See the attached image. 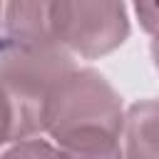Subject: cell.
Listing matches in <instances>:
<instances>
[{
    "instance_id": "cell-1",
    "label": "cell",
    "mask_w": 159,
    "mask_h": 159,
    "mask_svg": "<svg viewBox=\"0 0 159 159\" xmlns=\"http://www.w3.org/2000/svg\"><path fill=\"white\" fill-rule=\"evenodd\" d=\"M75 70L72 55L57 42H7L0 50V87L5 89L15 132L12 142L42 132V109L52 87Z\"/></svg>"
},
{
    "instance_id": "cell-2",
    "label": "cell",
    "mask_w": 159,
    "mask_h": 159,
    "mask_svg": "<svg viewBox=\"0 0 159 159\" xmlns=\"http://www.w3.org/2000/svg\"><path fill=\"white\" fill-rule=\"evenodd\" d=\"M122 97L92 67L70 70L50 92L42 109V132L55 142L80 129L122 132Z\"/></svg>"
},
{
    "instance_id": "cell-3",
    "label": "cell",
    "mask_w": 159,
    "mask_h": 159,
    "mask_svg": "<svg viewBox=\"0 0 159 159\" xmlns=\"http://www.w3.org/2000/svg\"><path fill=\"white\" fill-rule=\"evenodd\" d=\"M127 37L124 0H52V40L70 55L97 60L122 47Z\"/></svg>"
},
{
    "instance_id": "cell-4",
    "label": "cell",
    "mask_w": 159,
    "mask_h": 159,
    "mask_svg": "<svg viewBox=\"0 0 159 159\" xmlns=\"http://www.w3.org/2000/svg\"><path fill=\"white\" fill-rule=\"evenodd\" d=\"M2 37L7 42H55L52 0H5Z\"/></svg>"
},
{
    "instance_id": "cell-5",
    "label": "cell",
    "mask_w": 159,
    "mask_h": 159,
    "mask_svg": "<svg viewBox=\"0 0 159 159\" xmlns=\"http://www.w3.org/2000/svg\"><path fill=\"white\" fill-rule=\"evenodd\" d=\"M157 114L154 99L134 102L127 109L119 132L124 134V159H157Z\"/></svg>"
},
{
    "instance_id": "cell-6",
    "label": "cell",
    "mask_w": 159,
    "mask_h": 159,
    "mask_svg": "<svg viewBox=\"0 0 159 159\" xmlns=\"http://www.w3.org/2000/svg\"><path fill=\"white\" fill-rule=\"evenodd\" d=\"M57 159H124L119 134L102 129H80L57 139Z\"/></svg>"
},
{
    "instance_id": "cell-7",
    "label": "cell",
    "mask_w": 159,
    "mask_h": 159,
    "mask_svg": "<svg viewBox=\"0 0 159 159\" xmlns=\"http://www.w3.org/2000/svg\"><path fill=\"white\" fill-rule=\"evenodd\" d=\"M0 159H57V149L45 139H20L5 149Z\"/></svg>"
},
{
    "instance_id": "cell-8",
    "label": "cell",
    "mask_w": 159,
    "mask_h": 159,
    "mask_svg": "<svg viewBox=\"0 0 159 159\" xmlns=\"http://www.w3.org/2000/svg\"><path fill=\"white\" fill-rule=\"evenodd\" d=\"M12 132H15V117H12V104L5 94V89L0 87V147H5L7 142H12Z\"/></svg>"
},
{
    "instance_id": "cell-9",
    "label": "cell",
    "mask_w": 159,
    "mask_h": 159,
    "mask_svg": "<svg viewBox=\"0 0 159 159\" xmlns=\"http://www.w3.org/2000/svg\"><path fill=\"white\" fill-rule=\"evenodd\" d=\"M134 10H137V17H139L142 27L152 35L154 25H157V5H154V0H134Z\"/></svg>"
},
{
    "instance_id": "cell-10",
    "label": "cell",
    "mask_w": 159,
    "mask_h": 159,
    "mask_svg": "<svg viewBox=\"0 0 159 159\" xmlns=\"http://www.w3.org/2000/svg\"><path fill=\"white\" fill-rule=\"evenodd\" d=\"M2 45H5V37H2V35H0V50H2Z\"/></svg>"
},
{
    "instance_id": "cell-11",
    "label": "cell",
    "mask_w": 159,
    "mask_h": 159,
    "mask_svg": "<svg viewBox=\"0 0 159 159\" xmlns=\"http://www.w3.org/2000/svg\"><path fill=\"white\" fill-rule=\"evenodd\" d=\"M0 12H2V0H0Z\"/></svg>"
}]
</instances>
